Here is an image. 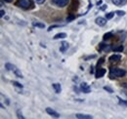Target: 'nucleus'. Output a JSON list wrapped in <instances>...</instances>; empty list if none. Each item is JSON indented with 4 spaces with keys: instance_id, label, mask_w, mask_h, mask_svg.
<instances>
[{
    "instance_id": "1",
    "label": "nucleus",
    "mask_w": 127,
    "mask_h": 119,
    "mask_svg": "<svg viewBox=\"0 0 127 119\" xmlns=\"http://www.w3.org/2000/svg\"><path fill=\"white\" fill-rule=\"evenodd\" d=\"M126 74V71L122 68H111L110 76H115V77H123Z\"/></svg>"
},
{
    "instance_id": "2",
    "label": "nucleus",
    "mask_w": 127,
    "mask_h": 119,
    "mask_svg": "<svg viewBox=\"0 0 127 119\" xmlns=\"http://www.w3.org/2000/svg\"><path fill=\"white\" fill-rule=\"evenodd\" d=\"M17 5L23 9H29L32 7V2L31 0H18Z\"/></svg>"
},
{
    "instance_id": "3",
    "label": "nucleus",
    "mask_w": 127,
    "mask_h": 119,
    "mask_svg": "<svg viewBox=\"0 0 127 119\" xmlns=\"http://www.w3.org/2000/svg\"><path fill=\"white\" fill-rule=\"evenodd\" d=\"M69 0H52V3L58 7H64L68 4Z\"/></svg>"
},
{
    "instance_id": "4",
    "label": "nucleus",
    "mask_w": 127,
    "mask_h": 119,
    "mask_svg": "<svg viewBox=\"0 0 127 119\" xmlns=\"http://www.w3.org/2000/svg\"><path fill=\"white\" fill-rule=\"evenodd\" d=\"M80 89H81V91H82L83 93H85V94H88V93L91 92L90 86H89L86 82H82V83L80 84Z\"/></svg>"
},
{
    "instance_id": "5",
    "label": "nucleus",
    "mask_w": 127,
    "mask_h": 119,
    "mask_svg": "<svg viewBox=\"0 0 127 119\" xmlns=\"http://www.w3.org/2000/svg\"><path fill=\"white\" fill-rule=\"evenodd\" d=\"M96 24L99 26V27H104L107 25V19L106 18H102V17H98L95 20Z\"/></svg>"
},
{
    "instance_id": "6",
    "label": "nucleus",
    "mask_w": 127,
    "mask_h": 119,
    "mask_svg": "<svg viewBox=\"0 0 127 119\" xmlns=\"http://www.w3.org/2000/svg\"><path fill=\"white\" fill-rule=\"evenodd\" d=\"M46 112H47L49 115H51L52 117H55V118H59L61 115H60V113H58L57 111H55L54 109H52V108H50V107H47L46 108Z\"/></svg>"
},
{
    "instance_id": "7",
    "label": "nucleus",
    "mask_w": 127,
    "mask_h": 119,
    "mask_svg": "<svg viewBox=\"0 0 127 119\" xmlns=\"http://www.w3.org/2000/svg\"><path fill=\"white\" fill-rule=\"evenodd\" d=\"M106 69L105 68H101V67H99V68H97V72H96V78H102L104 75L106 74Z\"/></svg>"
},
{
    "instance_id": "8",
    "label": "nucleus",
    "mask_w": 127,
    "mask_h": 119,
    "mask_svg": "<svg viewBox=\"0 0 127 119\" xmlns=\"http://www.w3.org/2000/svg\"><path fill=\"white\" fill-rule=\"evenodd\" d=\"M68 47H69V44H68L66 41H63L62 44H61V47H60V51H61L62 53H65L66 50L68 49Z\"/></svg>"
},
{
    "instance_id": "9",
    "label": "nucleus",
    "mask_w": 127,
    "mask_h": 119,
    "mask_svg": "<svg viewBox=\"0 0 127 119\" xmlns=\"http://www.w3.org/2000/svg\"><path fill=\"white\" fill-rule=\"evenodd\" d=\"M111 2L115 6H123L127 4V0H111Z\"/></svg>"
},
{
    "instance_id": "10",
    "label": "nucleus",
    "mask_w": 127,
    "mask_h": 119,
    "mask_svg": "<svg viewBox=\"0 0 127 119\" xmlns=\"http://www.w3.org/2000/svg\"><path fill=\"white\" fill-rule=\"evenodd\" d=\"M75 116H76V118H78V119H92L93 118L92 115H88V114H80V113H77Z\"/></svg>"
},
{
    "instance_id": "11",
    "label": "nucleus",
    "mask_w": 127,
    "mask_h": 119,
    "mask_svg": "<svg viewBox=\"0 0 127 119\" xmlns=\"http://www.w3.org/2000/svg\"><path fill=\"white\" fill-rule=\"evenodd\" d=\"M52 86H53V88H54L55 92H56L57 94H59V93L62 92V86H61V84H59V83H54Z\"/></svg>"
},
{
    "instance_id": "12",
    "label": "nucleus",
    "mask_w": 127,
    "mask_h": 119,
    "mask_svg": "<svg viewBox=\"0 0 127 119\" xmlns=\"http://www.w3.org/2000/svg\"><path fill=\"white\" fill-rule=\"evenodd\" d=\"M65 37H66V33H64V32H60V33L56 34V35L53 37V39L57 40V39H63V38H65Z\"/></svg>"
},
{
    "instance_id": "13",
    "label": "nucleus",
    "mask_w": 127,
    "mask_h": 119,
    "mask_svg": "<svg viewBox=\"0 0 127 119\" xmlns=\"http://www.w3.org/2000/svg\"><path fill=\"white\" fill-rule=\"evenodd\" d=\"M5 68H6L7 70H9V71H14V69L16 68V66H15L14 64L10 63V62H7V63L5 64Z\"/></svg>"
},
{
    "instance_id": "14",
    "label": "nucleus",
    "mask_w": 127,
    "mask_h": 119,
    "mask_svg": "<svg viewBox=\"0 0 127 119\" xmlns=\"http://www.w3.org/2000/svg\"><path fill=\"white\" fill-rule=\"evenodd\" d=\"M110 60L111 61H118V60H121V56L120 55H112L110 57Z\"/></svg>"
},
{
    "instance_id": "15",
    "label": "nucleus",
    "mask_w": 127,
    "mask_h": 119,
    "mask_svg": "<svg viewBox=\"0 0 127 119\" xmlns=\"http://www.w3.org/2000/svg\"><path fill=\"white\" fill-rule=\"evenodd\" d=\"M32 26L35 27V28H39V29H44L45 28V25L42 24V23H39V22H33Z\"/></svg>"
},
{
    "instance_id": "16",
    "label": "nucleus",
    "mask_w": 127,
    "mask_h": 119,
    "mask_svg": "<svg viewBox=\"0 0 127 119\" xmlns=\"http://www.w3.org/2000/svg\"><path fill=\"white\" fill-rule=\"evenodd\" d=\"M14 73H15V75H16L17 77H19V78H23V77H24V76H23V73L21 72V70H20L19 68H17V67L14 69Z\"/></svg>"
},
{
    "instance_id": "17",
    "label": "nucleus",
    "mask_w": 127,
    "mask_h": 119,
    "mask_svg": "<svg viewBox=\"0 0 127 119\" xmlns=\"http://www.w3.org/2000/svg\"><path fill=\"white\" fill-rule=\"evenodd\" d=\"M113 36V33L112 32H107L105 35H104V40H108Z\"/></svg>"
},
{
    "instance_id": "18",
    "label": "nucleus",
    "mask_w": 127,
    "mask_h": 119,
    "mask_svg": "<svg viewBox=\"0 0 127 119\" xmlns=\"http://www.w3.org/2000/svg\"><path fill=\"white\" fill-rule=\"evenodd\" d=\"M123 49H124V47H123L122 45H120V46H118V47L113 48V51H114V52H122Z\"/></svg>"
},
{
    "instance_id": "19",
    "label": "nucleus",
    "mask_w": 127,
    "mask_h": 119,
    "mask_svg": "<svg viewBox=\"0 0 127 119\" xmlns=\"http://www.w3.org/2000/svg\"><path fill=\"white\" fill-rule=\"evenodd\" d=\"M114 14H115V13H113V12H110V13L106 14V19H107V20H111V19H112V18L114 17Z\"/></svg>"
},
{
    "instance_id": "20",
    "label": "nucleus",
    "mask_w": 127,
    "mask_h": 119,
    "mask_svg": "<svg viewBox=\"0 0 127 119\" xmlns=\"http://www.w3.org/2000/svg\"><path fill=\"white\" fill-rule=\"evenodd\" d=\"M74 19H75V16L72 15V14H70V15L66 18V22H67V23H69V22H71V21H72V20H74Z\"/></svg>"
},
{
    "instance_id": "21",
    "label": "nucleus",
    "mask_w": 127,
    "mask_h": 119,
    "mask_svg": "<svg viewBox=\"0 0 127 119\" xmlns=\"http://www.w3.org/2000/svg\"><path fill=\"white\" fill-rule=\"evenodd\" d=\"M12 84L14 85V86H16V87H18V88H23V85L22 84H20L19 82H17V81H12Z\"/></svg>"
},
{
    "instance_id": "22",
    "label": "nucleus",
    "mask_w": 127,
    "mask_h": 119,
    "mask_svg": "<svg viewBox=\"0 0 127 119\" xmlns=\"http://www.w3.org/2000/svg\"><path fill=\"white\" fill-rule=\"evenodd\" d=\"M115 14L117 16H119V17H123V16L125 15V12L124 11H116Z\"/></svg>"
},
{
    "instance_id": "23",
    "label": "nucleus",
    "mask_w": 127,
    "mask_h": 119,
    "mask_svg": "<svg viewBox=\"0 0 127 119\" xmlns=\"http://www.w3.org/2000/svg\"><path fill=\"white\" fill-rule=\"evenodd\" d=\"M104 90H106V91H107V92H109V93H113V90L111 89V87H109V86H105V87H104Z\"/></svg>"
},
{
    "instance_id": "24",
    "label": "nucleus",
    "mask_w": 127,
    "mask_h": 119,
    "mask_svg": "<svg viewBox=\"0 0 127 119\" xmlns=\"http://www.w3.org/2000/svg\"><path fill=\"white\" fill-rule=\"evenodd\" d=\"M118 100H119V104L124 105V106H127V102H126V101H122L120 98H118Z\"/></svg>"
},
{
    "instance_id": "25",
    "label": "nucleus",
    "mask_w": 127,
    "mask_h": 119,
    "mask_svg": "<svg viewBox=\"0 0 127 119\" xmlns=\"http://www.w3.org/2000/svg\"><path fill=\"white\" fill-rule=\"evenodd\" d=\"M33 1H34L36 4H43L46 0H33Z\"/></svg>"
},
{
    "instance_id": "26",
    "label": "nucleus",
    "mask_w": 127,
    "mask_h": 119,
    "mask_svg": "<svg viewBox=\"0 0 127 119\" xmlns=\"http://www.w3.org/2000/svg\"><path fill=\"white\" fill-rule=\"evenodd\" d=\"M94 58H96V55H93V56H88V57H86V58H85V60H90V59H94Z\"/></svg>"
},
{
    "instance_id": "27",
    "label": "nucleus",
    "mask_w": 127,
    "mask_h": 119,
    "mask_svg": "<svg viewBox=\"0 0 127 119\" xmlns=\"http://www.w3.org/2000/svg\"><path fill=\"white\" fill-rule=\"evenodd\" d=\"M17 113H18V117H19V118H22V119L25 118V117L22 115V112H20V110H18V112H17Z\"/></svg>"
},
{
    "instance_id": "28",
    "label": "nucleus",
    "mask_w": 127,
    "mask_h": 119,
    "mask_svg": "<svg viewBox=\"0 0 127 119\" xmlns=\"http://www.w3.org/2000/svg\"><path fill=\"white\" fill-rule=\"evenodd\" d=\"M4 14H5V11H4V10H1V12H0V17L2 18V17L4 16Z\"/></svg>"
},
{
    "instance_id": "29",
    "label": "nucleus",
    "mask_w": 127,
    "mask_h": 119,
    "mask_svg": "<svg viewBox=\"0 0 127 119\" xmlns=\"http://www.w3.org/2000/svg\"><path fill=\"white\" fill-rule=\"evenodd\" d=\"M90 72L93 73L94 72V66H91V69H90Z\"/></svg>"
},
{
    "instance_id": "30",
    "label": "nucleus",
    "mask_w": 127,
    "mask_h": 119,
    "mask_svg": "<svg viewBox=\"0 0 127 119\" xmlns=\"http://www.w3.org/2000/svg\"><path fill=\"white\" fill-rule=\"evenodd\" d=\"M122 86H123L125 89H127V83H123V84H122Z\"/></svg>"
},
{
    "instance_id": "31",
    "label": "nucleus",
    "mask_w": 127,
    "mask_h": 119,
    "mask_svg": "<svg viewBox=\"0 0 127 119\" xmlns=\"http://www.w3.org/2000/svg\"><path fill=\"white\" fill-rule=\"evenodd\" d=\"M5 2H8V3H10V2H12V0H4Z\"/></svg>"
},
{
    "instance_id": "32",
    "label": "nucleus",
    "mask_w": 127,
    "mask_h": 119,
    "mask_svg": "<svg viewBox=\"0 0 127 119\" xmlns=\"http://www.w3.org/2000/svg\"><path fill=\"white\" fill-rule=\"evenodd\" d=\"M0 106H1V108H5V107H4V105H3L2 104H0Z\"/></svg>"
}]
</instances>
